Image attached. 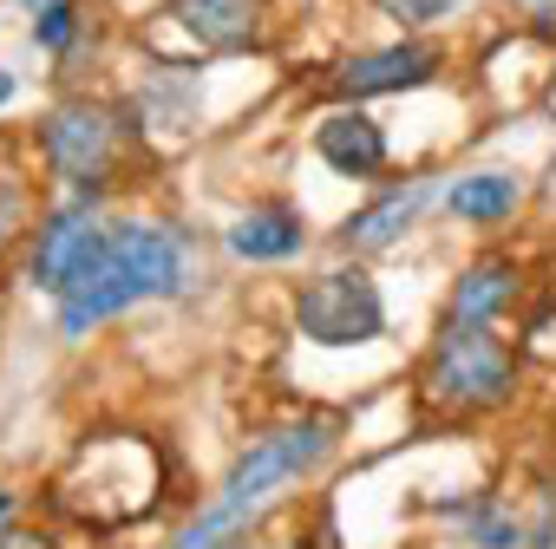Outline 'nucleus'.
<instances>
[{
  "label": "nucleus",
  "mask_w": 556,
  "mask_h": 549,
  "mask_svg": "<svg viewBox=\"0 0 556 549\" xmlns=\"http://www.w3.org/2000/svg\"><path fill=\"white\" fill-rule=\"evenodd\" d=\"M334 451V425L328 419H302V425H282V432H268V438H255L236 464H229V477H223V510H236V516H249L255 503H268L282 484H295L302 471H315L321 458Z\"/></svg>",
  "instance_id": "f257e3e1"
},
{
  "label": "nucleus",
  "mask_w": 556,
  "mask_h": 549,
  "mask_svg": "<svg viewBox=\"0 0 556 549\" xmlns=\"http://www.w3.org/2000/svg\"><path fill=\"white\" fill-rule=\"evenodd\" d=\"M517 380V360L497 334H484V321H452L426 360V386L452 406H504Z\"/></svg>",
  "instance_id": "f03ea898"
},
{
  "label": "nucleus",
  "mask_w": 556,
  "mask_h": 549,
  "mask_svg": "<svg viewBox=\"0 0 556 549\" xmlns=\"http://www.w3.org/2000/svg\"><path fill=\"white\" fill-rule=\"evenodd\" d=\"M118 131H125L118 112H105L92 99H60L40 118V151H47L53 177H66L79 196H99L105 170H112V151H118Z\"/></svg>",
  "instance_id": "7ed1b4c3"
},
{
  "label": "nucleus",
  "mask_w": 556,
  "mask_h": 549,
  "mask_svg": "<svg viewBox=\"0 0 556 549\" xmlns=\"http://www.w3.org/2000/svg\"><path fill=\"white\" fill-rule=\"evenodd\" d=\"M295 328L315 341V347H367L380 341L387 328V308H380V289L367 268H328L302 289L295 302Z\"/></svg>",
  "instance_id": "20e7f679"
},
{
  "label": "nucleus",
  "mask_w": 556,
  "mask_h": 549,
  "mask_svg": "<svg viewBox=\"0 0 556 549\" xmlns=\"http://www.w3.org/2000/svg\"><path fill=\"white\" fill-rule=\"evenodd\" d=\"M105 261L125 282L131 302H170L190 282V248L164 222H112L105 229Z\"/></svg>",
  "instance_id": "39448f33"
},
{
  "label": "nucleus",
  "mask_w": 556,
  "mask_h": 549,
  "mask_svg": "<svg viewBox=\"0 0 556 549\" xmlns=\"http://www.w3.org/2000/svg\"><path fill=\"white\" fill-rule=\"evenodd\" d=\"M105 229H99V196H73L66 209H53L40 222V242H34V282L47 295H66L73 289V274L99 255Z\"/></svg>",
  "instance_id": "423d86ee"
},
{
  "label": "nucleus",
  "mask_w": 556,
  "mask_h": 549,
  "mask_svg": "<svg viewBox=\"0 0 556 549\" xmlns=\"http://www.w3.org/2000/svg\"><path fill=\"white\" fill-rule=\"evenodd\" d=\"M432 73H439V47H432V40H393V47H374V53L341 60L334 86H341L348 99H380V92L432 86Z\"/></svg>",
  "instance_id": "0eeeda50"
},
{
  "label": "nucleus",
  "mask_w": 556,
  "mask_h": 549,
  "mask_svg": "<svg viewBox=\"0 0 556 549\" xmlns=\"http://www.w3.org/2000/svg\"><path fill=\"white\" fill-rule=\"evenodd\" d=\"M170 21L203 53H242L262 40V0H170Z\"/></svg>",
  "instance_id": "6e6552de"
},
{
  "label": "nucleus",
  "mask_w": 556,
  "mask_h": 549,
  "mask_svg": "<svg viewBox=\"0 0 556 549\" xmlns=\"http://www.w3.org/2000/svg\"><path fill=\"white\" fill-rule=\"evenodd\" d=\"M315 157H321L328 170H341V177H374V170L387 164V131H380V118H367L361 105H341V112H328V118L315 125Z\"/></svg>",
  "instance_id": "1a4fd4ad"
},
{
  "label": "nucleus",
  "mask_w": 556,
  "mask_h": 549,
  "mask_svg": "<svg viewBox=\"0 0 556 549\" xmlns=\"http://www.w3.org/2000/svg\"><path fill=\"white\" fill-rule=\"evenodd\" d=\"M302 216L289 209V203H262V209H249V216H236V229H229V248L242 255V261H289V255H302Z\"/></svg>",
  "instance_id": "9d476101"
},
{
  "label": "nucleus",
  "mask_w": 556,
  "mask_h": 549,
  "mask_svg": "<svg viewBox=\"0 0 556 549\" xmlns=\"http://www.w3.org/2000/svg\"><path fill=\"white\" fill-rule=\"evenodd\" d=\"M432 203V183H406V190H387L380 203H367L361 216H348V229H341V242L348 248H387V242H400L413 222H419V209Z\"/></svg>",
  "instance_id": "9b49d317"
},
{
  "label": "nucleus",
  "mask_w": 556,
  "mask_h": 549,
  "mask_svg": "<svg viewBox=\"0 0 556 549\" xmlns=\"http://www.w3.org/2000/svg\"><path fill=\"white\" fill-rule=\"evenodd\" d=\"M517 203H523V183L510 170H471V177H458L445 190V209L458 222H504Z\"/></svg>",
  "instance_id": "f8f14e48"
},
{
  "label": "nucleus",
  "mask_w": 556,
  "mask_h": 549,
  "mask_svg": "<svg viewBox=\"0 0 556 549\" xmlns=\"http://www.w3.org/2000/svg\"><path fill=\"white\" fill-rule=\"evenodd\" d=\"M510 289H517V274H510V261H504V255H484V261H471V268L458 274L452 321H491V315L510 302Z\"/></svg>",
  "instance_id": "ddd939ff"
},
{
  "label": "nucleus",
  "mask_w": 556,
  "mask_h": 549,
  "mask_svg": "<svg viewBox=\"0 0 556 549\" xmlns=\"http://www.w3.org/2000/svg\"><path fill=\"white\" fill-rule=\"evenodd\" d=\"M249 536V516H236V510H223V503H210L170 549H236Z\"/></svg>",
  "instance_id": "4468645a"
},
{
  "label": "nucleus",
  "mask_w": 556,
  "mask_h": 549,
  "mask_svg": "<svg viewBox=\"0 0 556 549\" xmlns=\"http://www.w3.org/2000/svg\"><path fill=\"white\" fill-rule=\"evenodd\" d=\"M73 34H79V8H73V0H47V8L34 14V47L40 53H66Z\"/></svg>",
  "instance_id": "2eb2a0df"
},
{
  "label": "nucleus",
  "mask_w": 556,
  "mask_h": 549,
  "mask_svg": "<svg viewBox=\"0 0 556 549\" xmlns=\"http://www.w3.org/2000/svg\"><path fill=\"white\" fill-rule=\"evenodd\" d=\"M374 8L387 21H400V27H432V21H445L458 8V0H374Z\"/></svg>",
  "instance_id": "dca6fc26"
},
{
  "label": "nucleus",
  "mask_w": 556,
  "mask_h": 549,
  "mask_svg": "<svg viewBox=\"0 0 556 549\" xmlns=\"http://www.w3.org/2000/svg\"><path fill=\"white\" fill-rule=\"evenodd\" d=\"M21 229H27V190L14 177H0V248H8Z\"/></svg>",
  "instance_id": "f3484780"
},
{
  "label": "nucleus",
  "mask_w": 556,
  "mask_h": 549,
  "mask_svg": "<svg viewBox=\"0 0 556 549\" xmlns=\"http://www.w3.org/2000/svg\"><path fill=\"white\" fill-rule=\"evenodd\" d=\"M517 14H530L536 21V34H556V0H510Z\"/></svg>",
  "instance_id": "a211bd4d"
},
{
  "label": "nucleus",
  "mask_w": 556,
  "mask_h": 549,
  "mask_svg": "<svg viewBox=\"0 0 556 549\" xmlns=\"http://www.w3.org/2000/svg\"><path fill=\"white\" fill-rule=\"evenodd\" d=\"M0 549H60V542L40 536V529H21V536H0Z\"/></svg>",
  "instance_id": "6ab92c4d"
},
{
  "label": "nucleus",
  "mask_w": 556,
  "mask_h": 549,
  "mask_svg": "<svg viewBox=\"0 0 556 549\" xmlns=\"http://www.w3.org/2000/svg\"><path fill=\"white\" fill-rule=\"evenodd\" d=\"M14 92H21V79H14L8 66H0V105H14Z\"/></svg>",
  "instance_id": "aec40b11"
},
{
  "label": "nucleus",
  "mask_w": 556,
  "mask_h": 549,
  "mask_svg": "<svg viewBox=\"0 0 556 549\" xmlns=\"http://www.w3.org/2000/svg\"><path fill=\"white\" fill-rule=\"evenodd\" d=\"M8 516H14V497H8V490H0V523H8Z\"/></svg>",
  "instance_id": "412c9836"
},
{
  "label": "nucleus",
  "mask_w": 556,
  "mask_h": 549,
  "mask_svg": "<svg viewBox=\"0 0 556 549\" xmlns=\"http://www.w3.org/2000/svg\"><path fill=\"white\" fill-rule=\"evenodd\" d=\"M21 8H27V14H40V8H47V0H21Z\"/></svg>",
  "instance_id": "4be33fe9"
}]
</instances>
